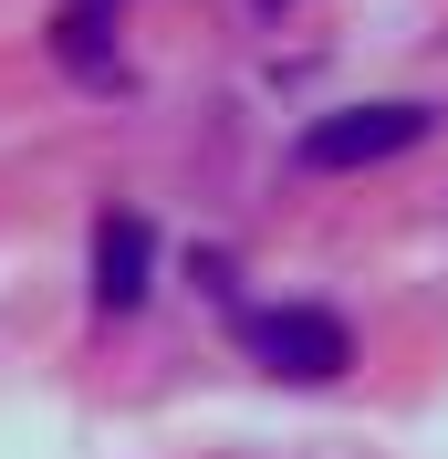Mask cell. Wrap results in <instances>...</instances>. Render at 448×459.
I'll return each mask as SVG.
<instances>
[{
  "mask_svg": "<svg viewBox=\"0 0 448 459\" xmlns=\"http://www.w3.org/2000/svg\"><path fill=\"white\" fill-rule=\"evenodd\" d=\"M427 136V105H344L323 115V126H303V157L313 178H334V168H375V157H407V146Z\"/></svg>",
  "mask_w": 448,
  "mask_h": 459,
  "instance_id": "cell-2",
  "label": "cell"
},
{
  "mask_svg": "<svg viewBox=\"0 0 448 459\" xmlns=\"http://www.w3.org/2000/svg\"><path fill=\"white\" fill-rule=\"evenodd\" d=\"M240 355L261 376H292V386H334L355 366V334L344 314H313V303H281V314H240Z\"/></svg>",
  "mask_w": 448,
  "mask_h": 459,
  "instance_id": "cell-1",
  "label": "cell"
},
{
  "mask_svg": "<svg viewBox=\"0 0 448 459\" xmlns=\"http://www.w3.org/2000/svg\"><path fill=\"white\" fill-rule=\"evenodd\" d=\"M146 261H157V230L136 209H105L94 220V314H136L146 303Z\"/></svg>",
  "mask_w": 448,
  "mask_h": 459,
  "instance_id": "cell-3",
  "label": "cell"
},
{
  "mask_svg": "<svg viewBox=\"0 0 448 459\" xmlns=\"http://www.w3.org/2000/svg\"><path fill=\"white\" fill-rule=\"evenodd\" d=\"M261 11H281V0H261Z\"/></svg>",
  "mask_w": 448,
  "mask_h": 459,
  "instance_id": "cell-5",
  "label": "cell"
},
{
  "mask_svg": "<svg viewBox=\"0 0 448 459\" xmlns=\"http://www.w3.org/2000/svg\"><path fill=\"white\" fill-rule=\"evenodd\" d=\"M115 22H125V0H53V63L94 84L115 63Z\"/></svg>",
  "mask_w": 448,
  "mask_h": 459,
  "instance_id": "cell-4",
  "label": "cell"
}]
</instances>
